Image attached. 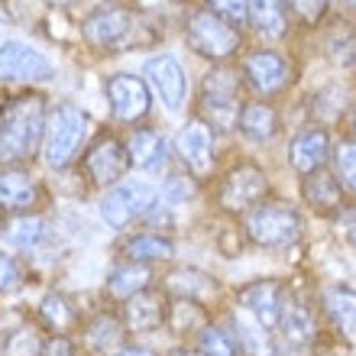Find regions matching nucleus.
I'll return each instance as SVG.
<instances>
[{"label": "nucleus", "instance_id": "obj_10", "mask_svg": "<svg viewBox=\"0 0 356 356\" xmlns=\"http://www.w3.org/2000/svg\"><path fill=\"white\" fill-rule=\"evenodd\" d=\"M240 75L246 78V85L253 88L256 94H282L291 85V62L279 52H269V49H259V52H250L243 58V72Z\"/></svg>", "mask_w": 356, "mask_h": 356}, {"label": "nucleus", "instance_id": "obj_18", "mask_svg": "<svg viewBox=\"0 0 356 356\" xmlns=\"http://www.w3.org/2000/svg\"><path fill=\"white\" fill-rule=\"evenodd\" d=\"M81 340H85V350L94 356H111L117 353L120 347H127V327H123V321L117 314H94L91 321L85 324L81 330Z\"/></svg>", "mask_w": 356, "mask_h": 356}, {"label": "nucleus", "instance_id": "obj_37", "mask_svg": "<svg viewBox=\"0 0 356 356\" xmlns=\"http://www.w3.org/2000/svg\"><path fill=\"white\" fill-rule=\"evenodd\" d=\"M204 10H211V13H217L220 19H227L230 26H240V23H246V0H204Z\"/></svg>", "mask_w": 356, "mask_h": 356}, {"label": "nucleus", "instance_id": "obj_12", "mask_svg": "<svg viewBox=\"0 0 356 356\" xmlns=\"http://www.w3.org/2000/svg\"><path fill=\"white\" fill-rule=\"evenodd\" d=\"M81 165H85L91 185L107 188V185H117V181L127 175V169H130V156H127V146H123L117 136H101V140L85 152Z\"/></svg>", "mask_w": 356, "mask_h": 356}, {"label": "nucleus", "instance_id": "obj_1", "mask_svg": "<svg viewBox=\"0 0 356 356\" xmlns=\"http://www.w3.org/2000/svg\"><path fill=\"white\" fill-rule=\"evenodd\" d=\"M46 117V97L39 94H19L0 107V162L3 165H19L33 159V152L42 143Z\"/></svg>", "mask_w": 356, "mask_h": 356}, {"label": "nucleus", "instance_id": "obj_40", "mask_svg": "<svg viewBox=\"0 0 356 356\" xmlns=\"http://www.w3.org/2000/svg\"><path fill=\"white\" fill-rule=\"evenodd\" d=\"M111 356H156L149 347H120L117 353H111Z\"/></svg>", "mask_w": 356, "mask_h": 356}, {"label": "nucleus", "instance_id": "obj_6", "mask_svg": "<svg viewBox=\"0 0 356 356\" xmlns=\"http://www.w3.org/2000/svg\"><path fill=\"white\" fill-rule=\"evenodd\" d=\"M156 195H159V191H156V185H149V181H117L101 201L104 224L113 227V230L130 227L133 220L146 217V211L156 204Z\"/></svg>", "mask_w": 356, "mask_h": 356}, {"label": "nucleus", "instance_id": "obj_2", "mask_svg": "<svg viewBox=\"0 0 356 356\" xmlns=\"http://www.w3.org/2000/svg\"><path fill=\"white\" fill-rule=\"evenodd\" d=\"M91 136V117L75 104H58L46 117L42 130V159L52 169H65L78 159V152Z\"/></svg>", "mask_w": 356, "mask_h": 356}, {"label": "nucleus", "instance_id": "obj_30", "mask_svg": "<svg viewBox=\"0 0 356 356\" xmlns=\"http://www.w3.org/2000/svg\"><path fill=\"white\" fill-rule=\"evenodd\" d=\"M214 279L201 269H175L165 275V291H172L175 298H207V295H214Z\"/></svg>", "mask_w": 356, "mask_h": 356}, {"label": "nucleus", "instance_id": "obj_3", "mask_svg": "<svg viewBox=\"0 0 356 356\" xmlns=\"http://www.w3.org/2000/svg\"><path fill=\"white\" fill-rule=\"evenodd\" d=\"M185 36H188V46L195 49L197 56L211 58V62H227V58H234L236 52H240V46H243L240 29L230 26L227 19H220L217 13H211V10L188 13Z\"/></svg>", "mask_w": 356, "mask_h": 356}, {"label": "nucleus", "instance_id": "obj_44", "mask_svg": "<svg viewBox=\"0 0 356 356\" xmlns=\"http://www.w3.org/2000/svg\"><path fill=\"white\" fill-rule=\"evenodd\" d=\"M52 3H72V0H52Z\"/></svg>", "mask_w": 356, "mask_h": 356}, {"label": "nucleus", "instance_id": "obj_14", "mask_svg": "<svg viewBox=\"0 0 356 356\" xmlns=\"http://www.w3.org/2000/svg\"><path fill=\"white\" fill-rule=\"evenodd\" d=\"M236 301L263 330H275L282 318V308H285V289L275 279L253 282V285L236 291Z\"/></svg>", "mask_w": 356, "mask_h": 356}, {"label": "nucleus", "instance_id": "obj_19", "mask_svg": "<svg viewBox=\"0 0 356 356\" xmlns=\"http://www.w3.org/2000/svg\"><path fill=\"white\" fill-rule=\"evenodd\" d=\"M291 165L295 172L301 175H311V172H318L327 165L330 159V136L327 130H321V127H308V130H301L291 143Z\"/></svg>", "mask_w": 356, "mask_h": 356}, {"label": "nucleus", "instance_id": "obj_26", "mask_svg": "<svg viewBox=\"0 0 356 356\" xmlns=\"http://www.w3.org/2000/svg\"><path fill=\"white\" fill-rule=\"evenodd\" d=\"M149 282H152V269L146 263H127L117 266V269L107 275V285H104V291H107V298L113 301H127L133 298L136 291L143 289H149Z\"/></svg>", "mask_w": 356, "mask_h": 356}, {"label": "nucleus", "instance_id": "obj_9", "mask_svg": "<svg viewBox=\"0 0 356 356\" xmlns=\"http://www.w3.org/2000/svg\"><path fill=\"white\" fill-rule=\"evenodd\" d=\"M56 68L42 52L3 39L0 42V81H52Z\"/></svg>", "mask_w": 356, "mask_h": 356}, {"label": "nucleus", "instance_id": "obj_28", "mask_svg": "<svg viewBox=\"0 0 356 356\" xmlns=\"http://www.w3.org/2000/svg\"><path fill=\"white\" fill-rule=\"evenodd\" d=\"M279 330H282V340L295 350H305L314 340V318L311 311L298 301H289L285 298V308H282V318H279Z\"/></svg>", "mask_w": 356, "mask_h": 356}, {"label": "nucleus", "instance_id": "obj_16", "mask_svg": "<svg viewBox=\"0 0 356 356\" xmlns=\"http://www.w3.org/2000/svg\"><path fill=\"white\" fill-rule=\"evenodd\" d=\"M42 204V185L29 169L7 165L0 172V207L13 214H33Z\"/></svg>", "mask_w": 356, "mask_h": 356}, {"label": "nucleus", "instance_id": "obj_45", "mask_svg": "<svg viewBox=\"0 0 356 356\" xmlns=\"http://www.w3.org/2000/svg\"><path fill=\"white\" fill-rule=\"evenodd\" d=\"M353 133H356V111H353Z\"/></svg>", "mask_w": 356, "mask_h": 356}, {"label": "nucleus", "instance_id": "obj_24", "mask_svg": "<svg viewBox=\"0 0 356 356\" xmlns=\"http://www.w3.org/2000/svg\"><path fill=\"white\" fill-rule=\"evenodd\" d=\"M246 23L266 39H282L289 33V7L285 0H246Z\"/></svg>", "mask_w": 356, "mask_h": 356}, {"label": "nucleus", "instance_id": "obj_15", "mask_svg": "<svg viewBox=\"0 0 356 356\" xmlns=\"http://www.w3.org/2000/svg\"><path fill=\"white\" fill-rule=\"evenodd\" d=\"M165 314H169V298L162 289H143L136 291L133 298L123 301V327L127 334H149V330H159L165 324Z\"/></svg>", "mask_w": 356, "mask_h": 356}, {"label": "nucleus", "instance_id": "obj_5", "mask_svg": "<svg viewBox=\"0 0 356 356\" xmlns=\"http://www.w3.org/2000/svg\"><path fill=\"white\" fill-rule=\"evenodd\" d=\"M240 75L234 68H214L201 81V113L207 127L214 130H234L240 117Z\"/></svg>", "mask_w": 356, "mask_h": 356}, {"label": "nucleus", "instance_id": "obj_13", "mask_svg": "<svg viewBox=\"0 0 356 356\" xmlns=\"http://www.w3.org/2000/svg\"><path fill=\"white\" fill-rule=\"evenodd\" d=\"M107 101H111L113 120L120 123H136L143 120L152 107L149 88L136 75H113L107 78Z\"/></svg>", "mask_w": 356, "mask_h": 356}, {"label": "nucleus", "instance_id": "obj_34", "mask_svg": "<svg viewBox=\"0 0 356 356\" xmlns=\"http://www.w3.org/2000/svg\"><path fill=\"white\" fill-rule=\"evenodd\" d=\"M334 169H337V181L356 191V140H340L334 149Z\"/></svg>", "mask_w": 356, "mask_h": 356}, {"label": "nucleus", "instance_id": "obj_31", "mask_svg": "<svg viewBox=\"0 0 356 356\" xmlns=\"http://www.w3.org/2000/svg\"><path fill=\"white\" fill-rule=\"evenodd\" d=\"M207 324V311L191 298H175L169 301V314H165V327L175 334V337H188V334H197V330Z\"/></svg>", "mask_w": 356, "mask_h": 356}, {"label": "nucleus", "instance_id": "obj_32", "mask_svg": "<svg viewBox=\"0 0 356 356\" xmlns=\"http://www.w3.org/2000/svg\"><path fill=\"white\" fill-rule=\"evenodd\" d=\"M42 343H46L42 327H36V324H19V327H13L7 337H3L0 353L3 356H39L42 353Z\"/></svg>", "mask_w": 356, "mask_h": 356}, {"label": "nucleus", "instance_id": "obj_41", "mask_svg": "<svg viewBox=\"0 0 356 356\" xmlns=\"http://www.w3.org/2000/svg\"><path fill=\"white\" fill-rule=\"evenodd\" d=\"M347 240H350V246L356 250V211L353 214H347Z\"/></svg>", "mask_w": 356, "mask_h": 356}, {"label": "nucleus", "instance_id": "obj_42", "mask_svg": "<svg viewBox=\"0 0 356 356\" xmlns=\"http://www.w3.org/2000/svg\"><path fill=\"white\" fill-rule=\"evenodd\" d=\"M169 356H201V353H197V350H188V347H175Z\"/></svg>", "mask_w": 356, "mask_h": 356}, {"label": "nucleus", "instance_id": "obj_33", "mask_svg": "<svg viewBox=\"0 0 356 356\" xmlns=\"http://www.w3.org/2000/svg\"><path fill=\"white\" fill-rule=\"evenodd\" d=\"M197 353L201 356H236L240 353V343H236V337L230 330L217 327V324L207 321L204 327L197 330Z\"/></svg>", "mask_w": 356, "mask_h": 356}, {"label": "nucleus", "instance_id": "obj_8", "mask_svg": "<svg viewBox=\"0 0 356 356\" xmlns=\"http://www.w3.org/2000/svg\"><path fill=\"white\" fill-rule=\"evenodd\" d=\"M136 26V13L123 3H104L85 19L81 36L94 49H123Z\"/></svg>", "mask_w": 356, "mask_h": 356}, {"label": "nucleus", "instance_id": "obj_22", "mask_svg": "<svg viewBox=\"0 0 356 356\" xmlns=\"http://www.w3.org/2000/svg\"><path fill=\"white\" fill-rule=\"evenodd\" d=\"M236 127L246 140L253 143H269L275 133H279V111L272 107L269 101H250L240 107V117H236Z\"/></svg>", "mask_w": 356, "mask_h": 356}, {"label": "nucleus", "instance_id": "obj_39", "mask_svg": "<svg viewBox=\"0 0 356 356\" xmlns=\"http://www.w3.org/2000/svg\"><path fill=\"white\" fill-rule=\"evenodd\" d=\"M39 356H78L75 340L68 337V334H52V337H46Z\"/></svg>", "mask_w": 356, "mask_h": 356}, {"label": "nucleus", "instance_id": "obj_38", "mask_svg": "<svg viewBox=\"0 0 356 356\" xmlns=\"http://www.w3.org/2000/svg\"><path fill=\"white\" fill-rule=\"evenodd\" d=\"M285 7L305 23H318L324 17V10H327V0H289Z\"/></svg>", "mask_w": 356, "mask_h": 356}, {"label": "nucleus", "instance_id": "obj_4", "mask_svg": "<svg viewBox=\"0 0 356 356\" xmlns=\"http://www.w3.org/2000/svg\"><path fill=\"white\" fill-rule=\"evenodd\" d=\"M243 234L256 246H266V250L291 246L301 236V217L285 201H269V204H259L253 211H246Z\"/></svg>", "mask_w": 356, "mask_h": 356}, {"label": "nucleus", "instance_id": "obj_46", "mask_svg": "<svg viewBox=\"0 0 356 356\" xmlns=\"http://www.w3.org/2000/svg\"><path fill=\"white\" fill-rule=\"evenodd\" d=\"M0 107H3V101H0Z\"/></svg>", "mask_w": 356, "mask_h": 356}, {"label": "nucleus", "instance_id": "obj_11", "mask_svg": "<svg viewBox=\"0 0 356 356\" xmlns=\"http://www.w3.org/2000/svg\"><path fill=\"white\" fill-rule=\"evenodd\" d=\"M143 75L152 85V91L159 94V101L165 104V111L178 113L185 111L188 101V75L185 68L178 65V58L172 56H152L146 65H143Z\"/></svg>", "mask_w": 356, "mask_h": 356}, {"label": "nucleus", "instance_id": "obj_23", "mask_svg": "<svg viewBox=\"0 0 356 356\" xmlns=\"http://www.w3.org/2000/svg\"><path fill=\"white\" fill-rule=\"evenodd\" d=\"M7 243L13 250H23V253H39L46 246L56 243V230L49 220L42 217H33V214H23L19 220H13L7 230Z\"/></svg>", "mask_w": 356, "mask_h": 356}, {"label": "nucleus", "instance_id": "obj_35", "mask_svg": "<svg viewBox=\"0 0 356 356\" xmlns=\"http://www.w3.org/2000/svg\"><path fill=\"white\" fill-rule=\"evenodd\" d=\"M159 197H162V204H165V207L185 204V201H191V197H195V185H191V178H185V175H172L169 181L162 185Z\"/></svg>", "mask_w": 356, "mask_h": 356}, {"label": "nucleus", "instance_id": "obj_43", "mask_svg": "<svg viewBox=\"0 0 356 356\" xmlns=\"http://www.w3.org/2000/svg\"><path fill=\"white\" fill-rule=\"evenodd\" d=\"M340 3H343V7H356V0H340Z\"/></svg>", "mask_w": 356, "mask_h": 356}, {"label": "nucleus", "instance_id": "obj_17", "mask_svg": "<svg viewBox=\"0 0 356 356\" xmlns=\"http://www.w3.org/2000/svg\"><path fill=\"white\" fill-rule=\"evenodd\" d=\"M178 159L185 162V169L195 178L211 175V169H214V133L204 120L185 123V130L178 133Z\"/></svg>", "mask_w": 356, "mask_h": 356}, {"label": "nucleus", "instance_id": "obj_29", "mask_svg": "<svg viewBox=\"0 0 356 356\" xmlns=\"http://www.w3.org/2000/svg\"><path fill=\"white\" fill-rule=\"evenodd\" d=\"M123 256L130 263H159V259H172L175 256V243L169 236H159V234H136L123 243Z\"/></svg>", "mask_w": 356, "mask_h": 356}, {"label": "nucleus", "instance_id": "obj_7", "mask_svg": "<svg viewBox=\"0 0 356 356\" xmlns=\"http://www.w3.org/2000/svg\"><path fill=\"white\" fill-rule=\"evenodd\" d=\"M269 191V178L259 165L253 162H240L224 175L220 188H217V204L224 207L227 214H246L259 204Z\"/></svg>", "mask_w": 356, "mask_h": 356}, {"label": "nucleus", "instance_id": "obj_20", "mask_svg": "<svg viewBox=\"0 0 356 356\" xmlns=\"http://www.w3.org/2000/svg\"><path fill=\"white\" fill-rule=\"evenodd\" d=\"M301 195H305V201H308L318 214H340V211H343V188H340L337 175H330V172H324V169L305 175Z\"/></svg>", "mask_w": 356, "mask_h": 356}, {"label": "nucleus", "instance_id": "obj_21", "mask_svg": "<svg viewBox=\"0 0 356 356\" xmlns=\"http://www.w3.org/2000/svg\"><path fill=\"white\" fill-rule=\"evenodd\" d=\"M127 146V156H130L133 169L143 172H159L165 165V140H162L159 130H133L130 140L123 143Z\"/></svg>", "mask_w": 356, "mask_h": 356}, {"label": "nucleus", "instance_id": "obj_27", "mask_svg": "<svg viewBox=\"0 0 356 356\" xmlns=\"http://www.w3.org/2000/svg\"><path fill=\"white\" fill-rule=\"evenodd\" d=\"M39 327H46L49 334H72L78 327V308L72 298L62 291H49L39 301Z\"/></svg>", "mask_w": 356, "mask_h": 356}, {"label": "nucleus", "instance_id": "obj_25", "mask_svg": "<svg viewBox=\"0 0 356 356\" xmlns=\"http://www.w3.org/2000/svg\"><path fill=\"white\" fill-rule=\"evenodd\" d=\"M324 311L347 343H356V291L347 285H334L324 291Z\"/></svg>", "mask_w": 356, "mask_h": 356}, {"label": "nucleus", "instance_id": "obj_36", "mask_svg": "<svg viewBox=\"0 0 356 356\" xmlns=\"http://www.w3.org/2000/svg\"><path fill=\"white\" fill-rule=\"evenodd\" d=\"M23 282H26V269H23V263H19L17 256L0 253V295L17 291Z\"/></svg>", "mask_w": 356, "mask_h": 356}]
</instances>
